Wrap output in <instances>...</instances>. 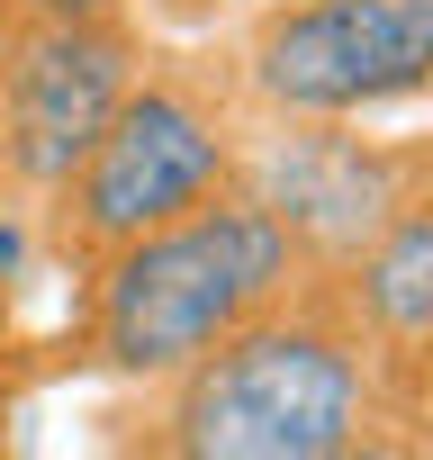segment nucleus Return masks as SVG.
Wrapping results in <instances>:
<instances>
[{"instance_id": "obj_1", "label": "nucleus", "mask_w": 433, "mask_h": 460, "mask_svg": "<svg viewBox=\"0 0 433 460\" xmlns=\"http://www.w3.org/2000/svg\"><path fill=\"white\" fill-rule=\"evenodd\" d=\"M118 442L163 460H370L415 451L424 415L379 379L370 343L307 271L226 343H208L172 379H145V397L118 415Z\"/></svg>"}, {"instance_id": "obj_2", "label": "nucleus", "mask_w": 433, "mask_h": 460, "mask_svg": "<svg viewBox=\"0 0 433 460\" xmlns=\"http://www.w3.org/2000/svg\"><path fill=\"white\" fill-rule=\"evenodd\" d=\"M298 280H307V253L280 235V217L253 208L244 190H216L91 262L82 361L127 388L172 379L208 343H226L235 325L280 307Z\"/></svg>"}, {"instance_id": "obj_3", "label": "nucleus", "mask_w": 433, "mask_h": 460, "mask_svg": "<svg viewBox=\"0 0 433 460\" xmlns=\"http://www.w3.org/2000/svg\"><path fill=\"white\" fill-rule=\"evenodd\" d=\"M235 136H244V100L216 64H154L145 55V73L127 82V100L109 109L91 154L46 190L55 253L91 271L109 244L235 190Z\"/></svg>"}, {"instance_id": "obj_4", "label": "nucleus", "mask_w": 433, "mask_h": 460, "mask_svg": "<svg viewBox=\"0 0 433 460\" xmlns=\"http://www.w3.org/2000/svg\"><path fill=\"white\" fill-rule=\"evenodd\" d=\"M253 118H388L433 91V0H262L235 64Z\"/></svg>"}, {"instance_id": "obj_5", "label": "nucleus", "mask_w": 433, "mask_h": 460, "mask_svg": "<svg viewBox=\"0 0 433 460\" xmlns=\"http://www.w3.org/2000/svg\"><path fill=\"white\" fill-rule=\"evenodd\" d=\"M235 190L280 217V235L307 253V271L352 262L379 226L433 190V154L406 136H361V118H253L235 136Z\"/></svg>"}, {"instance_id": "obj_6", "label": "nucleus", "mask_w": 433, "mask_h": 460, "mask_svg": "<svg viewBox=\"0 0 433 460\" xmlns=\"http://www.w3.org/2000/svg\"><path fill=\"white\" fill-rule=\"evenodd\" d=\"M145 73V37L127 10L109 19H19L10 64H0V190L10 199H46L91 136L109 127V109L127 100V82Z\"/></svg>"}, {"instance_id": "obj_7", "label": "nucleus", "mask_w": 433, "mask_h": 460, "mask_svg": "<svg viewBox=\"0 0 433 460\" xmlns=\"http://www.w3.org/2000/svg\"><path fill=\"white\" fill-rule=\"evenodd\" d=\"M316 280L334 289L343 325L370 343L379 379H388L415 415H433V190L406 199L352 262H334V271H316Z\"/></svg>"}, {"instance_id": "obj_8", "label": "nucleus", "mask_w": 433, "mask_h": 460, "mask_svg": "<svg viewBox=\"0 0 433 460\" xmlns=\"http://www.w3.org/2000/svg\"><path fill=\"white\" fill-rule=\"evenodd\" d=\"M19 262H28V217H19V208H0V289L19 280Z\"/></svg>"}, {"instance_id": "obj_9", "label": "nucleus", "mask_w": 433, "mask_h": 460, "mask_svg": "<svg viewBox=\"0 0 433 460\" xmlns=\"http://www.w3.org/2000/svg\"><path fill=\"white\" fill-rule=\"evenodd\" d=\"M10 37H19V10H10V0H0V64H10Z\"/></svg>"}, {"instance_id": "obj_10", "label": "nucleus", "mask_w": 433, "mask_h": 460, "mask_svg": "<svg viewBox=\"0 0 433 460\" xmlns=\"http://www.w3.org/2000/svg\"><path fill=\"white\" fill-rule=\"evenodd\" d=\"M163 10H172V19H216V10H208V0H163Z\"/></svg>"}, {"instance_id": "obj_11", "label": "nucleus", "mask_w": 433, "mask_h": 460, "mask_svg": "<svg viewBox=\"0 0 433 460\" xmlns=\"http://www.w3.org/2000/svg\"><path fill=\"white\" fill-rule=\"evenodd\" d=\"M208 10H226V0H208Z\"/></svg>"}]
</instances>
